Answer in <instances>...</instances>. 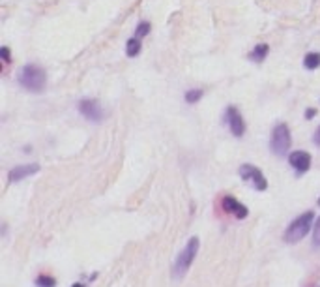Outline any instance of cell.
Returning a JSON list of instances; mask_svg holds the SVG:
<instances>
[{
	"mask_svg": "<svg viewBox=\"0 0 320 287\" xmlns=\"http://www.w3.org/2000/svg\"><path fill=\"white\" fill-rule=\"evenodd\" d=\"M199 246H201V240L197 239V237H191L187 240V244H185V248L178 254L173 266V276L176 280H180V278H184L187 274V271H189L193 261H195L197 254H199Z\"/></svg>",
	"mask_w": 320,
	"mask_h": 287,
	"instance_id": "cell-1",
	"label": "cell"
},
{
	"mask_svg": "<svg viewBox=\"0 0 320 287\" xmlns=\"http://www.w3.org/2000/svg\"><path fill=\"white\" fill-rule=\"evenodd\" d=\"M19 83H21L23 88H27L28 92H44L45 83H47V73L39 66L27 64L19 73Z\"/></svg>",
	"mask_w": 320,
	"mask_h": 287,
	"instance_id": "cell-2",
	"label": "cell"
},
{
	"mask_svg": "<svg viewBox=\"0 0 320 287\" xmlns=\"http://www.w3.org/2000/svg\"><path fill=\"white\" fill-rule=\"evenodd\" d=\"M313 220H315V212L313 211H307V212H304L302 216L296 218V220L287 227V231H285V242L296 244L302 239H305L307 233L311 231Z\"/></svg>",
	"mask_w": 320,
	"mask_h": 287,
	"instance_id": "cell-3",
	"label": "cell"
},
{
	"mask_svg": "<svg viewBox=\"0 0 320 287\" xmlns=\"http://www.w3.org/2000/svg\"><path fill=\"white\" fill-rule=\"evenodd\" d=\"M290 145H292V136H290L288 126L277 124L275 128H273V131H271V141H270V146H271V150H273V154L283 158L288 152Z\"/></svg>",
	"mask_w": 320,
	"mask_h": 287,
	"instance_id": "cell-4",
	"label": "cell"
},
{
	"mask_svg": "<svg viewBox=\"0 0 320 287\" xmlns=\"http://www.w3.org/2000/svg\"><path fill=\"white\" fill-rule=\"evenodd\" d=\"M240 177H242L244 180H247V182H251V184L255 186L257 190L264 192L268 188L266 177H264L261 169L255 167V165H249V163L242 165V167H240Z\"/></svg>",
	"mask_w": 320,
	"mask_h": 287,
	"instance_id": "cell-5",
	"label": "cell"
},
{
	"mask_svg": "<svg viewBox=\"0 0 320 287\" xmlns=\"http://www.w3.org/2000/svg\"><path fill=\"white\" fill-rule=\"evenodd\" d=\"M225 122L228 124V128H230L234 137H242L245 133V122H244V119H242L240 111L234 107V105H230V107L225 111Z\"/></svg>",
	"mask_w": 320,
	"mask_h": 287,
	"instance_id": "cell-6",
	"label": "cell"
},
{
	"mask_svg": "<svg viewBox=\"0 0 320 287\" xmlns=\"http://www.w3.org/2000/svg\"><path fill=\"white\" fill-rule=\"evenodd\" d=\"M221 206L227 214H232V216L238 218V220H245V218L249 216V208L245 205H242V203H240L236 197H232V195H225L221 199Z\"/></svg>",
	"mask_w": 320,
	"mask_h": 287,
	"instance_id": "cell-7",
	"label": "cell"
},
{
	"mask_svg": "<svg viewBox=\"0 0 320 287\" xmlns=\"http://www.w3.org/2000/svg\"><path fill=\"white\" fill-rule=\"evenodd\" d=\"M79 111L84 119H88L90 122H99V120H103V114L105 111L101 109L98 100H82L79 103Z\"/></svg>",
	"mask_w": 320,
	"mask_h": 287,
	"instance_id": "cell-8",
	"label": "cell"
},
{
	"mask_svg": "<svg viewBox=\"0 0 320 287\" xmlns=\"http://www.w3.org/2000/svg\"><path fill=\"white\" fill-rule=\"evenodd\" d=\"M288 163H290L300 175H304V173H307L311 167V154L305 150H296L288 156Z\"/></svg>",
	"mask_w": 320,
	"mask_h": 287,
	"instance_id": "cell-9",
	"label": "cell"
},
{
	"mask_svg": "<svg viewBox=\"0 0 320 287\" xmlns=\"http://www.w3.org/2000/svg\"><path fill=\"white\" fill-rule=\"evenodd\" d=\"M39 171V165L38 163H25V165H17L10 171V182H21L23 179H27V177H32Z\"/></svg>",
	"mask_w": 320,
	"mask_h": 287,
	"instance_id": "cell-10",
	"label": "cell"
},
{
	"mask_svg": "<svg viewBox=\"0 0 320 287\" xmlns=\"http://www.w3.org/2000/svg\"><path fill=\"white\" fill-rule=\"evenodd\" d=\"M268 51H270V47H268L266 44H259L255 49H253V53L249 54V59L255 60V62H262V60L266 59Z\"/></svg>",
	"mask_w": 320,
	"mask_h": 287,
	"instance_id": "cell-11",
	"label": "cell"
},
{
	"mask_svg": "<svg viewBox=\"0 0 320 287\" xmlns=\"http://www.w3.org/2000/svg\"><path fill=\"white\" fill-rule=\"evenodd\" d=\"M139 53H141V40L139 38L127 40V44H125V54H127V56H137Z\"/></svg>",
	"mask_w": 320,
	"mask_h": 287,
	"instance_id": "cell-12",
	"label": "cell"
},
{
	"mask_svg": "<svg viewBox=\"0 0 320 287\" xmlns=\"http://www.w3.org/2000/svg\"><path fill=\"white\" fill-rule=\"evenodd\" d=\"M304 66L307 68V70H316V68L320 66V53H309V54H305Z\"/></svg>",
	"mask_w": 320,
	"mask_h": 287,
	"instance_id": "cell-13",
	"label": "cell"
},
{
	"mask_svg": "<svg viewBox=\"0 0 320 287\" xmlns=\"http://www.w3.org/2000/svg\"><path fill=\"white\" fill-rule=\"evenodd\" d=\"M36 287H56V280L49 274H39L36 278Z\"/></svg>",
	"mask_w": 320,
	"mask_h": 287,
	"instance_id": "cell-14",
	"label": "cell"
},
{
	"mask_svg": "<svg viewBox=\"0 0 320 287\" xmlns=\"http://www.w3.org/2000/svg\"><path fill=\"white\" fill-rule=\"evenodd\" d=\"M150 30H152L150 23H148V21H142L141 25H139V27L135 28V38L142 40L144 36H148V34H150Z\"/></svg>",
	"mask_w": 320,
	"mask_h": 287,
	"instance_id": "cell-15",
	"label": "cell"
},
{
	"mask_svg": "<svg viewBox=\"0 0 320 287\" xmlns=\"http://www.w3.org/2000/svg\"><path fill=\"white\" fill-rule=\"evenodd\" d=\"M202 90L201 88H197V90H189V92H185V102L187 103H193V102H199L202 98Z\"/></svg>",
	"mask_w": 320,
	"mask_h": 287,
	"instance_id": "cell-16",
	"label": "cell"
},
{
	"mask_svg": "<svg viewBox=\"0 0 320 287\" xmlns=\"http://www.w3.org/2000/svg\"><path fill=\"white\" fill-rule=\"evenodd\" d=\"M313 244H315V246H320V218L315 225V231H313Z\"/></svg>",
	"mask_w": 320,
	"mask_h": 287,
	"instance_id": "cell-17",
	"label": "cell"
},
{
	"mask_svg": "<svg viewBox=\"0 0 320 287\" xmlns=\"http://www.w3.org/2000/svg\"><path fill=\"white\" fill-rule=\"evenodd\" d=\"M0 53H2V56H4L6 62L10 60V49H8V47H2V51H0Z\"/></svg>",
	"mask_w": 320,
	"mask_h": 287,
	"instance_id": "cell-18",
	"label": "cell"
},
{
	"mask_svg": "<svg viewBox=\"0 0 320 287\" xmlns=\"http://www.w3.org/2000/svg\"><path fill=\"white\" fill-rule=\"evenodd\" d=\"M315 114H316L315 109H307V113H305V119L311 120V119H313V117H315Z\"/></svg>",
	"mask_w": 320,
	"mask_h": 287,
	"instance_id": "cell-19",
	"label": "cell"
},
{
	"mask_svg": "<svg viewBox=\"0 0 320 287\" xmlns=\"http://www.w3.org/2000/svg\"><path fill=\"white\" fill-rule=\"evenodd\" d=\"M313 139H315V145L320 146V126H318V130L315 131V137H313Z\"/></svg>",
	"mask_w": 320,
	"mask_h": 287,
	"instance_id": "cell-20",
	"label": "cell"
},
{
	"mask_svg": "<svg viewBox=\"0 0 320 287\" xmlns=\"http://www.w3.org/2000/svg\"><path fill=\"white\" fill-rule=\"evenodd\" d=\"M71 287H87V285H84V283H81V282H77V283H73Z\"/></svg>",
	"mask_w": 320,
	"mask_h": 287,
	"instance_id": "cell-21",
	"label": "cell"
},
{
	"mask_svg": "<svg viewBox=\"0 0 320 287\" xmlns=\"http://www.w3.org/2000/svg\"><path fill=\"white\" fill-rule=\"evenodd\" d=\"M318 203H320V201H318Z\"/></svg>",
	"mask_w": 320,
	"mask_h": 287,
	"instance_id": "cell-22",
	"label": "cell"
}]
</instances>
